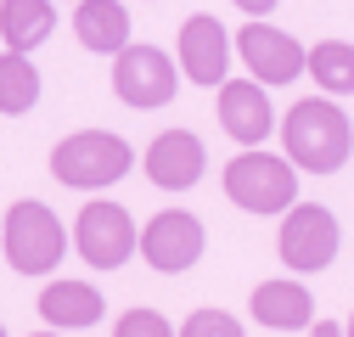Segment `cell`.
Instances as JSON below:
<instances>
[{"label":"cell","mask_w":354,"mask_h":337,"mask_svg":"<svg viewBox=\"0 0 354 337\" xmlns=\"http://www.w3.org/2000/svg\"><path fill=\"white\" fill-rule=\"evenodd\" d=\"M174 57H180V73L192 84H203V90L219 84L231 73V34H225V23H219V17H186Z\"/></svg>","instance_id":"11"},{"label":"cell","mask_w":354,"mask_h":337,"mask_svg":"<svg viewBox=\"0 0 354 337\" xmlns=\"http://www.w3.org/2000/svg\"><path fill=\"white\" fill-rule=\"evenodd\" d=\"M281 146L304 175H337L354 157V124L337 102H292V113L281 118Z\"/></svg>","instance_id":"1"},{"label":"cell","mask_w":354,"mask_h":337,"mask_svg":"<svg viewBox=\"0 0 354 337\" xmlns=\"http://www.w3.org/2000/svg\"><path fill=\"white\" fill-rule=\"evenodd\" d=\"M236 12H248V17H264V12H276V0H231Z\"/></svg>","instance_id":"21"},{"label":"cell","mask_w":354,"mask_h":337,"mask_svg":"<svg viewBox=\"0 0 354 337\" xmlns=\"http://www.w3.org/2000/svg\"><path fill=\"white\" fill-rule=\"evenodd\" d=\"M219 130H225L236 146H264L276 130V107L264 96V84L248 79H219Z\"/></svg>","instance_id":"10"},{"label":"cell","mask_w":354,"mask_h":337,"mask_svg":"<svg viewBox=\"0 0 354 337\" xmlns=\"http://www.w3.org/2000/svg\"><path fill=\"white\" fill-rule=\"evenodd\" d=\"M208 168V152L192 130H163L152 146H147V180L163 186V191H192Z\"/></svg>","instance_id":"12"},{"label":"cell","mask_w":354,"mask_h":337,"mask_svg":"<svg viewBox=\"0 0 354 337\" xmlns=\"http://www.w3.org/2000/svg\"><path fill=\"white\" fill-rule=\"evenodd\" d=\"M102 315L107 304L91 281H46V292H39V320L57 331H91L102 326Z\"/></svg>","instance_id":"13"},{"label":"cell","mask_w":354,"mask_h":337,"mask_svg":"<svg viewBox=\"0 0 354 337\" xmlns=\"http://www.w3.org/2000/svg\"><path fill=\"white\" fill-rule=\"evenodd\" d=\"M136 242H141V231H136V220H129V208H124V202L96 197V202H84V208H79L73 247H79V259L91 264V270H118V264H129Z\"/></svg>","instance_id":"6"},{"label":"cell","mask_w":354,"mask_h":337,"mask_svg":"<svg viewBox=\"0 0 354 337\" xmlns=\"http://www.w3.org/2000/svg\"><path fill=\"white\" fill-rule=\"evenodd\" d=\"M129 163H136V152H129L124 135L113 130H79L68 135L57 152H51V175L73 191H107L113 180L129 175Z\"/></svg>","instance_id":"3"},{"label":"cell","mask_w":354,"mask_h":337,"mask_svg":"<svg viewBox=\"0 0 354 337\" xmlns=\"http://www.w3.org/2000/svg\"><path fill=\"white\" fill-rule=\"evenodd\" d=\"M337 242H343V231H337V214H332V208H321V202H292V208H281L276 253H281L287 270H298V276L326 270V264L337 259Z\"/></svg>","instance_id":"5"},{"label":"cell","mask_w":354,"mask_h":337,"mask_svg":"<svg viewBox=\"0 0 354 337\" xmlns=\"http://www.w3.org/2000/svg\"><path fill=\"white\" fill-rule=\"evenodd\" d=\"M39 102V68L28 62V51H6L0 57V113L23 118Z\"/></svg>","instance_id":"17"},{"label":"cell","mask_w":354,"mask_h":337,"mask_svg":"<svg viewBox=\"0 0 354 337\" xmlns=\"http://www.w3.org/2000/svg\"><path fill=\"white\" fill-rule=\"evenodd\" d=\"M304 68L315 73L326 96H354V46H343V39H321L315 51H304Z\"/></svg>","instance_id":"18"},{"label":"cell","mask_w":354,"mask_h":337,"mask_svg":"<svg viewBox=\"0 0 354 337\" xmlns=\"http://www.w3.org/2000/svg\"><path fill=\"white\" fill-rule=\"evenodd\" d=\"M242 62H248V73L270 90V84H292L298 73H304V46L292 34H281V28H270L264 17H248V28L236 34V46H231Z\"/></svg>","instance_id":"9"},{"label":"cell","mask_w":354,"mask_h":337,"mask_svg":"<svg viewBox=\"0 0 354 337\" xmlns=\"http://www.w3.org/2000/svg\"><path fill=\"white\" fill-rule=\"evenodd\" d=\"M0 247H6V264L17 276H51L68 253V231L57 220V208L23 197L0 214Z\"/></svg>","instance_id":"2"},{"label":"cell","mask_w":354,"mask_h":337,"mask_svg":"<svg viewBox=\"0 0 354 337\" xmlns=\"http://www.w3.org/2000/svg\"><path fill=\"white\" fill-rule=\"evenodd\" d=\"M180 331H186V337H242L236 315H225V309H197Z\"/></svg>","instance_id":"20"},{"label":"cell","mask_w":354,"mask_h":337,"mask_svg":"<svg viewBox=\"0 0 354 337\" xmlns=\"http://www.w3.org/2000/svg\"><path fill=\"white\" fill-rule=\"evenodd\" d=\"M225 197L242 208V214H281V208H292V197H298L292 163L276 157V152L248 146V152L231 157V168H225Z\"/></svg>","instance_id":"4"},{"label":"cell","mask_w":354,"mask_h":337,"mask_svg":"<svg viewBox=\"0 0 354 337\" xmlns=\"http://www.w3.org/2000/svg\"><path fill=\"white\" fill-rule=\"evenodd\" d=\"M348 331H354V315H348Z\"/></svg>","instance_id":"23"},{"label":"cell","mask_w":354,"mask_h":337,"mask_svg":"<svg viewBox=\"0 0 354 337\" xmlns=\"http://www.w3.org/2000/svg\"><path fill=\"white\" fill-rule=\"evenodd\" d=\"M304 331H315V337H337V331H348V326H343V320H309Z\"/></svg>","instance_id":"22"},{"label":"cell","mask_w":354,"mask_h":337,"mask_svg":"<svg viewBox=\"0 0 354 337\" xmlns=\"http://www.w3.org/2000/svg\"><path fill=\"white\" fill-rule=\"evenodd\" d=\"M51 28H57V6L51 0H0V39H6V51L46 46Z\"/></svg>","instance_id":"16"},{"label":"cell","mask_w":354,"mask_h":337,"mask_svg":"<svg viewBox=\"0 0 354 337\" xmlns=\"http://www.w3.org/2000/svg\"><path fill=\"white\" fill-rule=\"evenodd\" d=\"M203 242H208V231H203L197 214H186V208H163V214L141 231L136 253L158 276H180V270H192L203 259Z\"/></svg>","instance_id":"8"},{"label":"cell","mask_w":354,"mask_h":337,"mask_svg":"<svg viewBox=\"0 0 354 337\" xmlns=\"http://www.w3.org/2000/svg\"><path fill=\"white\" fill-rule=\"evenodd\" d=\"M73 34L84 51H102V57H118V46H129V12L118 0H79L73 12Z\"/></svg>","instance_id":"15"},{"label":"cell","mask_w":354,"mask_h":337,"mask_svg":"<svg viewBox=\"0 0 354 337\" xmlns=\"http://www.w3.org/2000/svg\"><path fill=\"white\" fill-rule=\"evenodd\" d=\"M253 320L264 331H304L315 320V298L304 281H259L253 287Z\"/></svg>","instance_id":"14"},{"label":"cell","mask_w":354,"mask_h":337,"mask_svg":"<svg viewBox=\"0 0 354 337\" xmlns=\"http://www.w3.org/2000/svg\"><path fill=\"white\" fill-rule=\"evenodd\" d=\"M0 331H6V326H0Z\"/></svg>","instance_id":"24"},{"label":"cell","mask_w":354,"mask_h":337,"mask_svg":"<svg viewBox=\"0 0 354 337\" xmlns=\"http://www.w3.org/2000/svg\"><path fill=\"white\" fill-rule=\"evenodd\" d=\"M174 84H180V73H174V57H163L158 46H118V62H113V96L124 107H163L174 102Z\"/></svg>","instance_id":"7"},{"label":"cell","mask_w":354,"mask_h":337,"mask_svg":"<svg viewBox=\"0 0 354 337\" xmlns=\"http://www.w3.org/2000/svg\"><path fill=\"white\" fill-rule=\"evenodd\" d=\"M174 326L158 315V309H124L118 315V326H113V337H169Z\"/></svg>","instance_id":"19"}]
</instances>
